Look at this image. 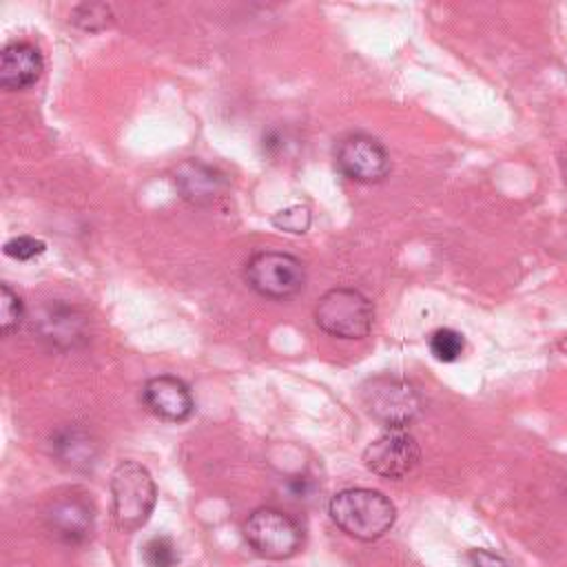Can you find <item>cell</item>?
I'll use <instances>...</instances> for the list:
<instances>
[{
  "label": "cell",
  "instance_id": "cell-1",
  "mask_svg": "<svg viewBox=\"0 0 567 567\" xmlns=\"http://www.w3.org/2000/svg\"><path fill=\"white\" fill-rule=\"evenodd\" d=\"M328 514L332 523L357 540H377L385 536L394 520V503L377 489L348 487L337 492L328 503Z\"/></svg>",
  "mask_w": 567,
  "mask_h": 567
},
{
  "label": "cell",
  "instance_id": "cell-2",
  "mask_svg": "<svg viewBox=\"0 0 567 567\" xmlns=\"http://www.w3.org/2000/svg\"><path fill=\"white\" fill-rule=\"evenodd\" d=\"M109 489L113 523L120 532L140 529L153 514L157 489L148 470L137 461H120L111 472Z\"/></svg>",
  "mask_w": 567,
  "mask_h": 567
},
{
  "label": "cell",
  "instance_id": "cell-3",
  "mask_svg": "<svg viewBox=\"0 0 567 567\" xmlns=\"http://www.w3.org/2000/svg\"><path fill=\"white\" fill-rule=\"evenodd\" d=\"M315 323L337 339H363L372 330L374 306L357 288H332L319 297Z\"/></svg>",
  "mask_w": 567,
  "mask_h": 567
},
{
  "label": "cell",
  "instance_id": "cell-4",
  "mask_svg": "<svg viewBox=\"0 0 567 567\" xmlns=\"http://www.w3.org/2000/svg\"><path fill=\"white\" fill-rule=\"evenodd\" d=\"M359 399L365 412L385 430L408 427L421 412V399L412 383L392 374L370 377L359 388Z\"/></svg>",
  "mask_w": 567,
  "mask_h": 567
},
{
  "label": "cell",
  "instance_id": "cell-5",
  "mask_svg": "<svg viewBox=\"0 0 567 567\" xmlns=\"http://www.w3.org/2000/svg\"><path fill=\"white\" fill-rule=\"evenodd\" d=\"M246 284L266 299H288L301 292L306 268L301 259L281 250H259L244 266Z\"/></svg>",
  "mask_w": 567,
  "mask_h": 567
},
{
  "label": "cell",
  "instance_id": "cell-6",
  "mask_svg": "<svg viewBox=\"0 0 567 567\" xmlns=\"http://www.w3.org/2000/svg\"><path fill=\"white\" fill-rule=\"evenodd\" d=\"M244 538L261 558L286 560L297 554L301 529L288 514L275 507H259L246 518Z\"/></svg>",
  "mask_w": 567,
  "mask_h": 567
},
{
  "label": "cell",
  "instance_id": "cell-7",
  "mask_svg": "<svg viewBox=\"0 0 567 567\" xmlns=\"http://www.w3.org/2000/svg\"><path fill=\"white\" fill-rule=\"evenodd\" d=\"M419 461L421 447L405 427L385 430L363 450L365 467L372 474L390 481L410 476L419 467Z\"/></svg>",
  "mask_w": 567,
  "mask_h": 567
},
{
  "label": "cell",
  "instance_id": "cell-8",
  "mask_svg": "<svg viewBox=\"0 0 567 567\" xmlns=\"http://www.w3.org/2000/svg\"><path fill=\"white\" fill-rule=\"evenodd\" d=\"M337 168L352 182L379 184L390 173V155L385 146L363 133L343 137L334 148Z\"/></svg>",
  "mask_w": 567,
  "mask_h": 567
},
{
  "label": "cell",
  "instance_id": "cell-9",
  "mask_svg": "<svg viewBox=\"0 0 567 567\" xmlns=\"http://www.w3.org/2000/svg\"><path fill=\"white\" fill-rule=\"evenodd\" d=\"M49 532L69 545H80L93 536L95 507L91 494L82 489H66L58 494L44 514Z\"/></svg>",
  "mask_w": 567,
  "mask_h": 567
},
{
  "label": "cell",
  "instance_id": "cell-10",
  "mask_svg": "<svg viewBox=\"0 0 567 567\" xmlns=\"http://www.w3.org/2000/svg\"><path fill=\"white\" fill-rule=\"evenodd\" d=\"M142 399L155 416L171 423L186 421L195 410V401L188 385L173 374H159L148 379L144 383Z\"/></svg>",
  "mask_w": 567,
  "mask_h": 567
},
{
  "label": "cell",
  "instance_id": "cell-11",
  "mask_svg": "<svg viewBox=\"0 0 567 567\" xmlns=\"http://www.w3.org/2000/svg\"><path fill=\"white\" fill-rule=\"evenodd\" d=\"M44 62L31 42H9L0 53V84L9 91H22L35 84Z\"/></svg>",
  "mask_w": 567,
  "mask_h": 567
},
{
  "label": "cell",
  "instance_id": "cell-12",
  "mask_svg": "<svg viewBox=\"0 0 567 567\" xmlns=\"http://www.w3.org/2000/svg\"><path fill=\"white\" fill-rule=\"evenodd\" d=\"M175 186L186 202L208 206L221 195L226 179L217 168L197 159H186L175 168Z\"/></svg>",
  "mask_w": 567,
  "mask_h": 567
},
{
  "label": "cell",
  "instance_id": "cell-13",
  "mask_svg": "<svg viewBox=\"0 0 567 567\" xmlns=\"http://www.w3.org/2000/svg\"><path fill=\"white\" fill-rule=\"evenodd\" d=\"M55 456L69 467H89L95 458V443L91 436L75 427H64L51 439Z\"/></svg>",
  "mask_w": 567,
  "mask_h": 567
},
{
  "label": "cell",
  "instance_id": "cell-14",
  "mask_svg": "<svg viewBox=\"0 0 567 567\" xmlns=\"http://www.w3.org/2000/svg\"><path fill=\"white\" fill-rule=\"evenodd\" d=\"M40 334L58 346H71L75 339L82 337V321L75 319L73 310L66 306L49 308L40 317Z\"/></svg>",
  "mask_w": 567,
  "mask_h": 567
},
{
  "label": "cell",
  "instance_id": "cell-15",
  "mask_svg": "<svg viewBox=\"0 0 567 567\" xmlns=\"http://www.w3.org/2000/svg\"><path fill=\"white\" fill-rule=\"evenodd\" d=\"M430 352L436 361H443V363H452L456 361L463 350H465V339L461 332L452 330V328H436L432 334H430Z\"/></svg>",
  "mask_w": 567,
  "mask_h": 567
},
{
  "label": "cell",
  "instance_id": "cell-16",
  "mask_svg": "<svg viewBox=\"0 0 567 567\" xmlns=\"http://www.w3.org/2000/svg\"><path fill=\"white\" fill-rule=\"evenodd\" d=\"M0 326L2 334H13L24 319V303L9 284H0Z\"/></svg>",
  "mask_w": 567,
  "mask_h": 567
},
{
  "label": "cell",
  "instance_id": "cell-17",
  "mask_svg": "<svg viewBox=\"0 0 567 567\" xmlns=\"http://www.w3.org/2000/svg\"><path fill=\"white\" fill-rule=\"evenodd\" d=\"M71 20L84 31H102L113 24V13L109 4L102 2H84L78 4L71 13Z\"/></svg>",
  "mask_w": 567,
  "mask_h": 567
},
{
  "label": "cell",
  "instance_id": "cell-18",
  "mask_svg": "<svg viewBox=\"0 0 567 567\" xmlns=\"http://www.w3.org/2000/svg\"><path fill=\"white\" fill-rule=\"evenodd\" d=\"M142 558L146 567H175L179 556L177 547L168 536H153L142 547Z\"/></svg>",
  "mask_w": 567,
  "mask_h": 567
},
{
  "label": "cell",
  "instance_id": "cell-19",
  "mask_svg": "<svg viewBox=\"0 0 567 567\" xmlns=\"http://www.w3.org/2000/svg\"><path fill=\"white\" fill-rule=\"evenodd\" d=\"M272 226L279 228V230H286V233H292V235H303L308 228H310V221H312V215H310V208L303 206V204H292L288 208H281L272 215Z\"/></svg>",
  "mask_w": 567,
  "mask_h": 567
},
{
  "label": "cell",
  "instance_id": "cell-20",
  "mask_svg": "<svg viewBox=\"0 0 567 567\" xmlns=\"http://www.w3.org/2000/svg\"><path fill=\"white\" fill-rule=\"evenodd\" d=\"M4 255L11 257V259H18V261H29L38 255H42L47 250V244L35 239V237H29V235H18V237H11L9 241H4Z\"/></svg>",
  "mask_w": 567,
  "mask_h": 567
},
{
  "label": "cell",
  "instance_id": "cell-21",
  "mask_svg": "<svg viewBox=\"0 0 567 567\" xmlns=\"http://www.w3.org/2000/svg\"><path fill=\"white\" fill-rule=\"evenodd\" d=\"M470 560H472V567H509L505 558H501L489 549H472Z\"/></svg>",
  "mask_w": 567,
  "mask_h": 567
},
{
  "label": "cell",
  "instance_id": "cell-22",
  "mask_svg": "<svg viewBox=\"0 0 567 567\" xmlns=\"http://www.w3.org/2000/svg\"><path fill=\"white\" fill-rule=\"evenodd\" d=\"M556 346H558V350H560L563 354H567V332L558 339V343H556Z\"/></svg>",
  "mask_w": 567,
  "mask_h": 567
}]
</instances>
